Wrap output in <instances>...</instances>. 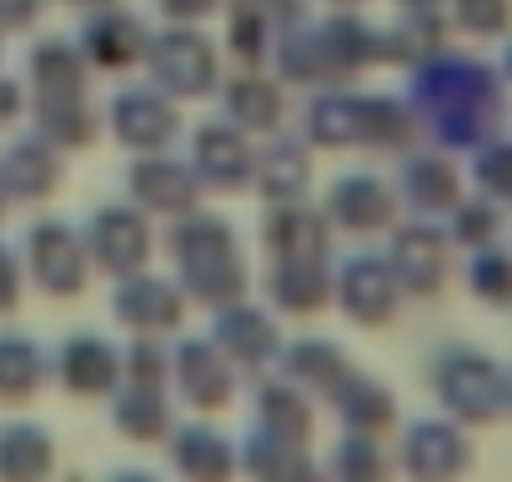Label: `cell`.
I'll use <instances>...</instances> for the list:
<instances>
[{"instance_id": "cell-3", "label": "cell", "mask_w": 512, "mask_h": 482, "mask_svg": "<svg viewBox=\"0 0 512 482\" xmlns=\"http://www.w3.org/2000/svg\"><path fill=\"white\" fill-rule=\"evenodd\" d=\"M231 111H241L251 126H267V121L277 116V96H272L267 86L246 81V86H236V91H231Z\"/></svg>"}, {"instance_id": "cell-2", "label": "cell", "mask_w": 512, "mask_h": 482, "mask_svg": "<svg viewBox=\"0 0 512 482\" xmlns=\"http://www.w3.org/2000/svg\"><path fill=\"white\" fill-rule=\"evenodd\" d=\"M121 131L131 136V141H156V136H166L171 131V116L156 106V101H146V96H131V101H121Z\"/></svg>"}, {"instance_id": "cell-5", "label": "cell", "mask_w": 512, "mask_h": 482, "mask_svg": "<svg viewBox=\"0 0 512 482\" xmlns=\"http://www.w3.org/2000/svg\"><path fill=\"white\" fill-rule=\"evenodd\" d=\"M166 6L176 11V16H196V11H206L211 0H166Z\"/></svg>"}, {"instance_id": "cell-1", "label": "cell", "mask_w": 512, "mask_h": 482, "mask_svg": "<svg viewBox=\"0 0 512 482\" xmlns=\"http://www.w3.org/2000/svg\"><path fill=\"white\" fill-rule=\"evenodd\" d=\"M161 81H171L176 91H201L206 86V76H211V56H206V46H196L191 36H171L166 46H161Z\"/></svg>"}, {"instance_id": "cell-4", "label": "cell", "mask_w": 512, "mask_h": 482, "mask_svg": "<svg viewBox=\"0 0 512 482\" xmlns=\"http://www.w3.org/2000/svg\"><path fill=\"white\" fill-rule=\"evenodd\" d=\"M31 6H36V0H0V16H6V21H26Z\"/></svg>"}]
</instances>
